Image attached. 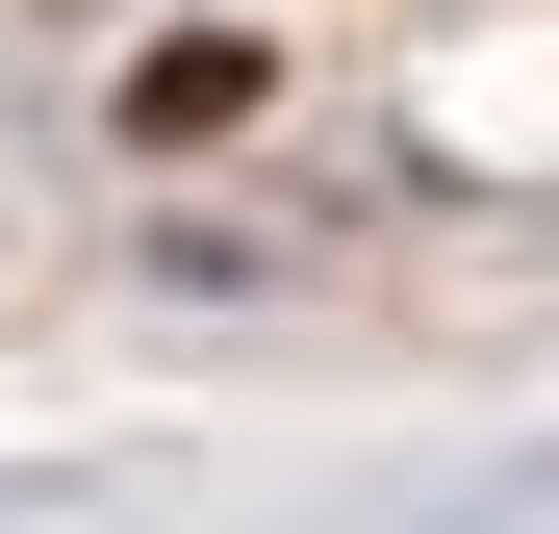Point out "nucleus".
I'll use <instances>...</instances> for the list:
<instances>
[{"label": "nucleus", "instance_id": "f257e3e1", "mask_svg": "<svg viewBox=\"0 0 559 534\" xmlns=\"http://www.w3.org/2000/svg\"><path fill=\"white\" fill-rule=\"evenodd\" d=\"M128 128H153V153H178V128H254V26H229V51H153V76H128Z\"/></svg>", "mask_w": 559, "mask_h": 534}]
</instances>
